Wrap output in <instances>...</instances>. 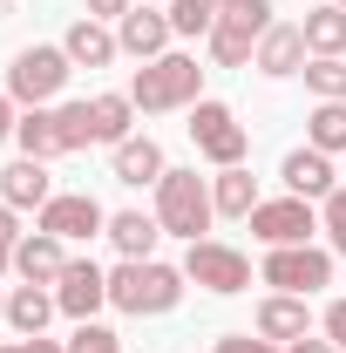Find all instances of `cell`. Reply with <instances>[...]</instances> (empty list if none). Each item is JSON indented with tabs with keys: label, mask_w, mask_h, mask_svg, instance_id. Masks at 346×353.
I'll use <instances>...</instances> for the list:
<instances>
[{
	"label": "cell",
	"mask_w": 346,
	"mask_h": 353,
	"mask_svg": "<svg viewBox=\"0 0 346 353\" xmlns=\"http://www.w3.org/2000/svg\"><path fill=\"white\" fill-rule=\"evenodd\" d=\"M217 218V204H211V183L197 170H163V183H156V224L170 231V238H204Z\"/></svg>",
	"instance_id": "cell-3"
},
{
	"label": "cell",
	"mask_w": 346,
	"mask_h": 353,
	"mask_svg": "<svg viewBox=\"0 0 346 353\" xmlns=\"http://www.w3.org/2000/svg\"><path fill=\"white\" fill-rule=\"evenodd\" d=\"M75 75V61H68V48H21L14 54V68H7V95L14 102H28V109H48L61 88Z\"/></svg>",
	"instance_id": "cell-5"
},
{
	"label": "cell",
	"mask_w": 346,
	"mask_h": 353,
	"mask_svg": "<svg viewBox=\"0 0 346 353\" xmlns=\"http://www.w3.org/2000/svg\"><path fill=\"white\" fill-rule=\"evenodd\" d=\"M190 143H197V157L217 163V170H231V163H245V157H252V130H245L224 102H211V95L190 109Z\"/></svg>",
	"instance_id": "cell-6"
},
{
	"label": "cell",
	"mask_w": 346,
	"mask_h": 353,
	"mask_svg": "<svg viewBox=\"0 0 346 353\" xmlns=\"http://www.w3.org/2000/svg\"><path fill=\"white\" fill-rule=\"evenodd\" d=\"M163 150L150 143V136H130V143H116V183H130V190H143V183H163Z\"/></svg>",
	"instance_id": "cell-22"
},
{
	"label": "cell",
	"mask_w": 346,
	"mask_h": 353,
	"mask_svg": "<svg viewBox=\"0 0 346 353\" xmlns=\"http://www.w3.org/2000/svg\"><path fill=\"white\" fill-rule=\"evenodd\" d=\"M54 116H61V136H68V150L95 143V123H88V102H54Z\"/></svg>",
	"instance_id": "cell-29"
},
{
	"label": "cell",
	"mask_w": 346,
	"mask_h": 353,
	"mask_svg": "<svg viewBox=\"0 0 346 353\" xmlns=\"http://www.w3.org/2000/svg\"><path fill=\"white\" fill-rule=\"evenodd\" d=\"M265 28H272V0H217V28L204 34L211 41V61L217 68H245L258 54Z\"/></svg>",
	"instance_id": "cell-4"
},
{
	"label": "cell",
	"mask_w": 346,
	"mask_h": 353,
	"mask_svg": "<svg viewBox=\"0 0 346 353\" xmlns=\"http://www.w3.org/2000/svg\"><path fill=\"white\" fill-rule=\"evenodd\" d=\"M299 28H305V48H312V54H346V7H340V0L312 7Z\"/></svg>",
	"instance_id": "cell-25"
},
{
	"label": "cell",
	"mask_w": 346,
	"mask_h": 353,
	"mask_svg": "<svg viewBox=\"0 0 346 353\" xmlns=\"http://www.w3.org/2000/svg\"><path fill=\"white\" fill-rule=\"evenodd\" d=\"M0 353H68V347H61V340H41V333H34V340H0Z\"/></svg>",
	"instance_id": "cell-35"
},
{
	"label": "cell",
	"mask_w": 346,
	"mask_h": 353,
	"mask_svg": "<svg viewBox=\"0 0 346 353\" xmlns=\"http://www.w3.org/2000/svg\"><path fill=\"white\" fill-rule=\"evenodd\" d=\"M183 299V265H163V259H123L109 272V306L116 312H136V319H156Z\"/></svg>",
	"instance_id": "cell-1"
},
{
	"label": "cell",
	"mask_w": 346,
	"mask_h": 353,
	"mask_svg": "<svg viewBox=\"0 0 346 353\" xmlns=\"http://www.w3.org/2000/svg\"><path fill=\"white\" fill-rule=\"evenodd\" d=\"M68 353H123V340H116L109 326H95V319H82V326L68 333Z\"/></svg>",
	"instance_id": "cell-30"
},
{
	"label": "cell",
	"mask_w": 346,
	"mask_h": 353,
	"mask_svg": "<svg viewBox=\"0 0 346 353\" xmlns=\"http://www.w3.org/2000/svg\"><path fill=\"white\" fill-rule=\"evenodd\" d=\"M326 340L346 353V299H333V306H326Z\"/></svg>",
	"instance_id": "cell-34"
},
{
	"label": "cell",
	"mask_w": 346,
	"mask_h": 353,
	"mask_svg": "<svg viewBox=\"0 0 346 353\" xmlns=\"http://www.w3.org/2000/svg\"><path fill=\"white\" fill-rule=\"evenodd\" d=\"M211 204H217V218H252L265 197H258V176L245 170V163H231V170H217L211 176Z\"/></svg>",
	"instance_id": "cell-21"
},
{
	"label": "cell",
	"mask_w": 346,
	"mask_h": 353,
	"mask_svg": "<svg viewBox=\"0 0 346 353\" xmlns=\"http://www.w3.org/2000/svg\"><path fill=\"white\" fill-rule=\"evenodd\" d=\"M0 319H7V292H0Z\"/></svg>",
	"instance_id": "cell-39"
},
{
	"label": "cell",
	"mask_w": 346,
	"mask_h": 353,
	"mask_svg": "<svg viewBox=\"0 0 346 353\" xmlns=\"http://www.w3.org/2000/svg\"><path fill=\"white\" fill-rule=\"evenodd\" d=\"M41 231H54L61 245H75V238H95V231H109V211L88 197V190H54L41 211H34Z\"/></svg>",
	"instance_id": "cell-10"
},
{
	"label": "cell",
	"mask_w": 346,
	"mask_h": 353,
	"mask_svg": "<svg viewBox=\"0 0 346 353\" xmlns=\"http://www.w3.org/2000/svg\"><path fill=\"white\" fill-rule=\"evenodd\" d=\"M109 238H116L123 259H156L163 224H156V211H116V218H109Z\"/></svg>",
	"instance_id": "cell-23"
},
{
	"label": "cell",
	"mask_w": 346,
	"mask_h": 353,
	"mask_svg": "<svg viewBox=\"0 0 346 353\" xmlns=\"http://www.w3.org/2000/svg\"><path fill=\"white\" fill-rule=\"evenodd\" d=\"M312 231H319V211H312L305 197H292V190L252 211V238H258L265 252H272V245H312Z\"/></svg>",
	"instance_id": "cell-9"
},
{
	"label": "cell",
	"mask_w": 346,
	"mask_h": 353,
	"mask_svg": "<svg viewBox=\"0 0 346 353\" xmlns=\"http://www.w3.org/2000/svg\"><path fill=\"white\" fill-rule=\"evenodd\" d=\"M183 279L204 285V292H217V299H231V292L252 285V259H245L238 245H224V238H197V245L183 252Z\"/></svg>",
	"instance_id": "cell-8"
},
{
	"label": "cell",
	"mask_w": 346,
	"mask_h": 353,
	"mask_svg": "<svg viewBox=\"0 0 346 353\" xmlns=\"http://www.w3.org/2000/svg\"><path fill=\"white\" fill-rule=\"evenodd\" d=\"M14 143H21V157H34V163L68 157V136H61V116H54V109H28V116L14 123Z\"/></svg>",
	"instance_id": "cell-18"
},
{
	"label": "cell",
	"mask_w": 346,
	"mask_h": 353,
	"mask_svg": "<svg viewBox=\"0 0 346 353\" xmlns=\"http://www.w3.org/2000/svg\"><path fill=\"white\" fill-rule=\"evenodd\" d=\"M305 143L326 150V157H340L346 150V102H319V109L305 116Z\"/></svg>",
	"instance_id": "cell-26"
},
{
	"label": "cell",
	"mask_w": 346,
	"mask_h": 353,
	"mask_svg": "<svg viewBox=\"0 0 346 353\" xmlns=\"http://www.w3.org/2000/svg\"><path fill=\"white\" fill-rule=\"evenodd\" d=\"M258 333H265V340H278V347H292V340L312 333V306H305L299 292H272V299L258 306Z\"/></svg>",
	"instance_id": "cell-16"
},
{
	"label": "cell",
	"mask_w": 346,
	"mask_h": 353,
	"mask_svg": "<svg viewBox=\"0 0 346 353\" xmlns=\"http://www.w3.org/2000/svg\"><path fill=\"white\" fill-rule=\"evenodd\" d=\"M340 7H346V0H340Z\"/></svg>",
	"instance_id": "cell-40"
},
{
	"label": "cell",
	"mask_w": 346,
	"mask_h": 353,
	"mask_svg": "<svg viewBox=\"0 0 346 353\" xmlns=\"http://www.w3.org/2000/svg\"><path fill=\"white\" fill-rule=\"evenodd\" d=\"M319 231H326V245H333V252H346V183L319 204Z\"/></svg>",
	"instance_id": "cell-31"
},
{
	"label": "cell",
	"mask_w": 346,
	"mask_h": 353,
	"mask_svg": "<svg viewBox=\"0 0 346 353\" xmlns=\"http://www.w3.org/2000/svg\"><path fill=\"white\" fill-rule=\"evenodd\" d=\"M14 272H21L28 285H54V279L68 272V245L34 224V231H21V245H14Z\"/></svg>",
	"instance_id": "cell-13"
},
{
	"label": "cell",
	"mask_w": 346,
	"mask_h": 353,
	"mask_svg": "<svg viewBox=\"0 0 346 353\" xmlns=\"http://www.w3.org/2000/svg\"><path fill=\"white\" fill-rule=\"evenodd\" d=\"M61 48H68V61H75V68H109V61L123 54L116 28H102V21H88V14L68 28V34H61Z\"/></svg>",
	"instance_id": "cell-19"
},
{
	"label": "cell",
	"mask_w": 346,
	"mask_h": 353,
	"mask_svg": "<svg viewBox=\"0 0 346 353\" xmlns=\"http://www.w3.org/2000/svg\"><path fill=\"white\" fill-rule=\"evenodd\" d=\"M170 14L163 7H130L123 21H116V41H123V54H136V61H156V54H170Z\"/></svg>",
	"instance_id": "cell-12"
},
{
	"label": "cell",
	"mask_w": 346,
	"mask_h": 353,
	"mask_svg": "<svg viewBox=\"0 0 346 353\" xmlns=\"http://www.w3.org/2000/svg\"><path fill=\"white\" fill-rule=\"evenodd\" d=\"M278 176H285V190H292V197H305V204H312V197L326 204V197L340 190V183H333V157H326V150H312V143H305V150H292V157L278 163Z\"/></svg>",
	"instance_id": "cell-15"
},
{
	"label": "cell",
	"mask_w": 346,
	"mask_h": 353,
	"mask_svg": "<svg viewBox=\"0 0 346 353\" xmlns=\"http://www.w3.org/2000/svg\"><path fill=\"white\" fill-rule=\"evenodd\" d=\"M163 14H170L176 34H211L217 28V0H170Z\"/></svg>",
	"instance_id": "cell-28"
},
{
	"label": "cell",
	"mask_w": 346,
	"mask_h": 353,
	"mask_svg": "<svg viewBox=\"0 0 346 353\" xmlns=\"http://www.w3.org/2000/svg\"><path fill=\"white\" fill-rule=\"evenodd\" d=\"M54 299H61V312L82 326V319H95V312L109 306V272L95 259H68V272L54 279Z\"/></svg>",
	"instance_id": "cell-11"
},
{
	"label": "cell",
	"mask_w": 346,
	"mask_h": 353,
	"mask_svg": "<svg viewBox=\"0 0 346 353\" xmlns=\"http://www.w3.org/2000/svg\"><path fill=\"white\" fill-rule=\"evenodd\" d=\"M305 88L319 102H346V54H312L305 61Z\"/></svg>",
	"instance_id": "cell-27"
},
{
	"label": "cell",
	"mask_w": 346,
	"mask_h": 353,
	"mask_svg": "<svg viewBox=\"0 0 346 353\" xmlns=\"http://www.w3.org/2000/svg\"><path fill=\"white\" fill-rule=\"evenodd\" d=\"M285 353H340V347H333V340H312V333H305V340H292Z\"/></svg>",
	"instance_id": "cell-37"
},
{
	"label": "cell",
	"mask_w": 346,
	"mask_h": 353,
	"mask_svg": "<svg viewBox=\"0 0 346 353\" xmlns=\"http://www.w3.org/2000/svg\"><path fill=\"white\" fill-rule=\"evenodd\" d=\"M88 123H95V143H130V130H136V102L130 95H95L88 102Z\"/></svg>",
	"instance_id": "cell-24"
},
{
	"label": "cell",
	"mask_w": 346,
	"mask_h": 353,
	"mask_svg": "<svg viewBox=\"0 0 346 353\" xmlns=\"http://www.w3.org/2000/svg\"><path fill=\"white\" fill-rule=\"evenodd\" d=\"M204 68H197V54H156V61H143L130 82V102L136 116H170V109H197L204 95Z\"/></svg>",
	"instance_id": "cell-2"
},
{
	"label": "cell",
	"mask_w": 346,
	"mask_h": 353,
	"mask_svg": "<svg viewBox=\"0 0 346 353\" xmlns=\"http://www.w3.org/2000/svg\"><path fill=\"white\" fill-rule=\"evenodd\" d=\"M14 245H21V218L14 204H0V272H14Z\"/></svg>",
	"instance_id": "cell-33"
},
{
	"label": "cell",
	"mask_w": 346,
	"mask_h": 353,
	"mask_svg": "<svg viewBox=\"0 0 346 353\" xmlns=\"http://www.w3.org/2000/svg\"><path fill=\"white\" fill-rule=\"evenodd\" d=\"M265 285H278V292H299V299H312L319 285H333V252L326 245H272L258 265Z\"/></svg>",
	"instance_id": "cell-7"
},
{
	"label": "cell",
	"mask_w": 346,
	"mask_h": 353,
	"mask_svg": "<svg viewBox=\"0 0 346 353\" xmlns=\"http://www.w3.org/2000/svg\"><path fill=\"white\" fill-rule=\"evenodd\" d=\"M61 312V299L48 292V285H14L7 292V326L21 333V340H34V333H48V319Z\"/></svg>",
	"instance_id": "cell-20"
},
{
	"label": "cell",
	"mask_w": 346,
	"mask_h": 353,
	"mask_svg": "<svg viewBox=\"0 0 346 353\" xmlns=\"http://www.w3.org/2000/svg\"><path fill=\"white\" fill-rule=\"evenodd\" d=\"M130 0H88V21H123Z\"/></svg>",
	"instance_id": "cell-36"
},
{
	"label": "cell",
	"mask_w": 346,
	"mask_h": 353,
	"mask_svg": "<svg viewBox=\"0 0 346 353\" xmlns=\"http://www.w3.org/2000/svg\"><path fill=\"white\" fill-rule=\"evenodd\" d=\"M48 197H54V183H48V163L21 157V163H7V170H0V204H14V211H41Z\"/></svg>",
	"instance_id": "cell-17"
},
{
	"label": "cell",
	"mask_w": 346,
	"mask_h": 353,
	"mask_svg": "<svg viewBox=\"0 0 346 353\" xmlns=\"http://www.w3.org/2000/svg\"><path fill=\"white\" fill-rule=\"evenodd\" d=\"M14 123H21V116H14V95L0 88V136H14Z\"/></svg>",
	"instance_id": "cell-38"
},
{
	"label": "cell",
	"mask_w": 346,
	"mask_h": 353,
	"mask_svg": "<svg viewBox=\"0 0 346 353\" xmlns=\"http://www.w3.org/2000/svg\"><path fill=\"white\" fill-rule=\"evenodd\" d=\"M217 353H285V347H278V340H265V333H224Z\"/></svg>",
	"instance_id": "cell-32"
},
{
	"label": "cell",
	"mask_w": 346,
	"mask_h": 353,
	"mask_svg": "<svg viewBox=\"0 0 346 353\" xmlns=\"http://www.w3.org/2000/svg\"><path fill=\"white\" fill-rule=\"evenodd\" d=\"M305 54H312V48H305L299 21H272L258 54H252V68H258V75H305Z\"/></svg>",
	"instance_id": "cell-14"
}]
</instances>
